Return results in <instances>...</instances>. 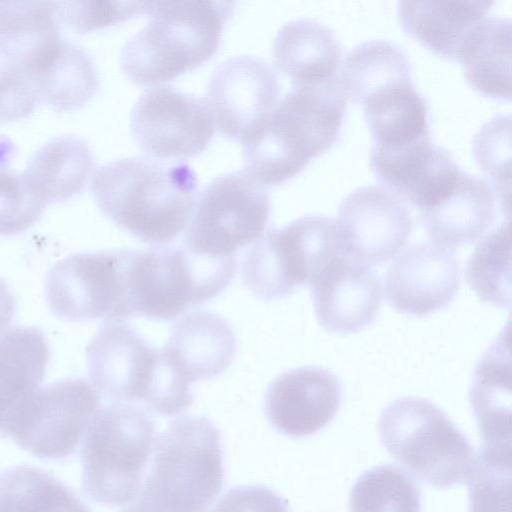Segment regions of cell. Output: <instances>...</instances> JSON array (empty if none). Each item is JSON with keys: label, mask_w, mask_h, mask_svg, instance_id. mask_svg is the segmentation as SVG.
<instances>
[{"label": "cell", "mask_w": 512, "mask_h": 512, "mask_svg": "<svg viewBox=\"0 0 512 512\" xmlns=\"http://www.w3.org/2000/svg\"><path fill=\"white\" fill-rule=\"evenodd\" d=\"M91 189L99 209L118 227L159 246L175 239L187 225L198 180L184 162L128 157L100 167Z\"/></svg>", "instance_id": "obj_1"}, {"label": "cell", "mask_w": 512, "mask_h": 512, "mask_svg": "<svg viewBox=\"0 0 512 512\" xmlns=\"http://www.w3.org/2000/svg\"><path fill=\"white\" fill-rule=\"evenodd\" d=\"M346 103L338 76L312 86L293 87L241 139L247 172L269 185L295 176L335 143Z\"/></svg>", "instance_id": "obj_2"}, {"label": "cell", "mask_w": 512, "mask_h": 512, "mask_svg": "<svg viewBox=\"0 0 512 512\" xmlns=\"http://www.w3.org/2000/svg\"><path fill=\"white\" fill-rule=\"evenodd\" d=\"M223 481L218 429L203 416L177 418L155 439L144 482L121 512H209Z\"/></svg>", "instance_id": "obj_3"}, {"label": "cell", "mask_w": 512, "mask_h": 512, "mask_svg": "<svg viewBox=\"0 0 512 512\" xmlns=\"http://www.w3.org/2000/svg\"><path fill=\"white\" fill-rule=\"evenodd\" d=\"M229 1H151L150 21L123 46L120 64L133 82L172 80L217 51L233 10Z\"/></svg>", "instance_id": "obj_4"}, {"label": "cell", "mask_w": 512, "mask_h": 512, "mask_svg": "<svg viewBox=\"0 0 512 512\" xmlns=\"http://www.w3.org/2000/svg\"><path fill=\"white\" fill-rule=\"evenodd\" d=\"M378 431L389 454L417 479L439 489L467 483L477 455L466 436L433 402L406 396L382 411Z\"/></svg>", "instance_id": "obj_5"}, {"label": "cell", "mask_w": 512, "mask_h": 512, "mask_svg": "<svg viewBox=\"0 0 512 512\" xmlns=\"http://www.w3.org/2000/svg\"><path fill=\"white\" fill-rule=\"evenodd\" d=\"M155 442L147 410L110 403L90 421L81 450L86 495L109 506H125L137 495Z\"/></svg>", "instance_id": "obj_6"}, {"label": "cell", "mask_w": 512, "mask_h": 512, "mask_svg": "<svg viewBox=\"0 0 512 512\" xmlns=\"http://www.w3.org/2000/svg\"><path fill=\"white\" fill-rule=\"evenodd\" d=\"M130 317L169 321L222 292L236 272L235 257L217 259L184 248L128 251Z\"/></svg>", "instance_id": "obj_7"}, {"label": "cell", "mask_w": 512, "mask_h": 512, "mask_svg": "<svg viewBox=\"0 0 512 512\" xmlns=\"http://www.w3.org/2000/svg\"><path fill=\"white\" fill-rule=\"evenodd\" d=\"M344 253L337 221L306 215L280 229H270L246 252L241 276L258 298L271 301L310 285L320 271Z\"/></svg>", "instance_id": "obj_8"}, {"label": "cell", "mask_w": 512, "mask_h": 512, "mask_svg": "<svg viewBox=\"0 0 512 512\" xmlns=\"http://www.w3.org/2000/svg\"><path fill=\"white\" fill-rule=\"evenodd\" d=\"M268 194L247 171L216 177L203 190L184 238L197 255L227 259L259 239L270 215Z\"/></svg>", "instance_id": "obj_9"}, {"label": "cell", "mask_w": 512, "mask_h": 512, "mask_svg": "<svg viewBox=\"0 0 512 512\" xmlns=\"http://www.w3.org/2000/svg\"><path fill=\"white\" fill-rule=\"evenodd\" d=\"M128 250L76 253L48 272L45 296L52 312L66 320L130 318L127 292Z\"/></svg>", "instance_id": "obj_10"}, {"label": "cell", "mask_w": 512, "mask_h": 512, "mask_svg": "<svg viewBox=\"0 0 512 512\" xmlns=\"http://www.w3.org/2000/svg\"><path fill=\"white\" fill-rule=\"evenodd\" d=\"M100 409V395L83 378H70L41 387L27 403L10 437L30 453L63 459L77 448Z\"/></svg>", "instance_id": "obj_11"}, {"label": "cell", "mask_w": 512, "mask_h": 512, "mask_svg": "<svg viewBox=\"0 0 512 512\" xmlns=\"http://www.w3.org/2000/svg\"><path fill=\"white\" fill-rule=\"evenodd\" d=\"M205 100L170 86L146 91L130 117L132 135L148 155L180 160L201 153L214 134Z\"/></svg>", "instance_id": "obj_12"}, {"label": "cell", "mask_w": 512, "mask_h": 512, "mask_svg": "<svg viewBox=\"0 0 512 512\" xmlns=\"http://www.w3.org/2000/svg\"><path fill=\"white\" fill-rule=\"evenodd\" d=\"M93 387L111 403L146 404L156 376L160 349L123 321L107 320L86 348Z\"/></svg>", "instance_id": "obj_13"}, {"label": "cell", "mask_w": 512, "mask_h": 512, "mask_svg": "<svg viewBox=\"0 0 512 512\" xmlns=\"http://www.w3.org/2000/svg\"><path fill=\"white\" fill-rule=\"evenodd\" d=\"M336 221L345 252L368 266L395 256L409 240L413 226L402 199L377 185L349 193L339 204Z\"/></svg>", "instance_id": "obj_14"}, {"label": "cell", "mask_w": 512, "mask_h": 512, "mask_svg": "<svg viewBox=\"0 0 512 512\" xmlns=\"http://www.w3.org/2000/svg\"><path fill=\"white\" fill-rule=\"evenodd\" d=\"M279 92L271 66L262 58L242 55L214 71L206 103L219 131L241 140L273 109Z\"/></svg>", "instance_id": "obj_15"}, {"label": "cell", "mask_w": 512, "mask_h": 512, "mask_svg": "<svg viewBox=\"0 0 512 512\" xmlns=\"http://www.w3.org/2000/svg\"><path fill=\"white\" fill-rule=\"evenodd\" d=\"M460 276V263L451 248L434 242L413 245L389 266L386 297L400 313L427 316L453 301Z\"/></svg>", "instance_id": "obj_16"}, {"label": "cell", "mask_w": 512, "mask_h": 512, "mask_svg": "<svg viewBox=\"0 0 512 512\" xmlns=\"http://www.w3.org/2000/svg\"><path fill=\"white\" fill-rule=\"evenodd\" d=\"M369 164L386 189L420 211L441 201L462 171L430 135L395 148L372 145Z\"/></svg>", "instance_id": "obj_17"}, {"label": "cell", "mask_w": 512, "mask_h": 512, "mask_svg": "<svg viewBox=\"0 0 512 512\" xmlns=\"http://www.w3.org/2000/svg\"><path fill=\"white\" fill-rule=\"evenodd\" d=\"M341 394V384L331 371L318 366L294 368L268 386L264 410L277 431L304 437L332 421L339 410Z\"/></svg>", "instance_id": "obj_18"}, {"label": "cell", "mask_w": 512, "mask_h": 512, "mask_svg": "<svg viewBox=\"0 0 512 512\" xmlns=\"http://www.w3.org/2000/svg\"><path fill=\"white\" fill-rule=\"evenodd\" d=\"M316 318L327 331L355 333L369 325L381 305V286L366 264L342 253L309 285Z\"/></svg>", "instance_id": "obj_19"}, {"label": "cell", "mask_w": 512, "mask_h": 512, "mask_svg": "<svg viewBox=\"0 0 512 512\" xmlns=\"http://www.w3.org/2000/svg\"><path fill=\"white\" fill-rule=\"evenodd\" d=\"M509 325L481 356L469 391L481 436L480 453L511 456V356Z\"/></svg>", "instance_id": "obj_20"}, {"label": "cell", "mask_w": 512, "mask_h": 512, "mask_svg": "<svg viewBox=\"0 0 512 512\" xmlns=\"http://www.w3.org/2000/svg\"><path fill=\"white\" fill-rule=\"evenodd\" d=\"M49 355L47 340L35 327L0 332V436H10L20 413L41 388Z\"/></svg>", "instance_id": "obj_21"}, {"label": "cell", "mask_w": 512, "mask_h": 512, "mask_svg": "<svg viewBox=\"0 0 512 512\" xmlns=\"http://www.w3.org/2000/svg\"><path fill=\"white\" fill-rule=\"evenodd\" d=\"M497 201L489 182L461 171L441 201L421 210V219L434 243L449 248L467 245L481 238L494 223Z\"/></svg>", "instance_id": "obj_22"}, {"label": "cell", "mask_w": 512, "mask_h": 512, "mask_svg": "<svg viewBox=\"0 0 512 512\" xmlns=\"http://www.w3.org/2000/svg\"><path fill=\"white\" fill-rule=\"evenodd\" d=\"M163 350L192 383L214 377L231 364L236 337L223 317L208 311H195L172 326Z\"/></svg>", "instance_id": "obj_23"}, {"label": "cell", "mask_w": 512, "mask_h": 512, "mask_svg": "<svg viewBox=\"0 0 512 512\" xmlns=\"http://www.w3.org/2000/svg\"><path fill=\"white\" fill-rule=\"evenodd\" d=\"M273 59L294 87L312 86L337 77L343 55L335 32L326 24L299 18L284 24L273 41Z\"/></svg>", "instance_id": "obj_24"}, {"label": "cell", "mask_w": 512, "mask_h": 512, "mask_svg": "<svg viewBox=\"0 0 512 512\" xmlns=\"http://www.w3.org/2000/svg\"><path fill=\"white\" fill-rule=\"evenodd\" d=\"M487 0L400 1L399 22L406 33L434 53L456 59L470 30L490 11Z\"/></svg>", "instance_id": "obj_25"}, {"label": "cell", "mask_w": 512, "mask_h": 512, "mask_svg": "<svg viewBox=\"0 0 512 512\" xmlns=\"http://www.w3.org/2000/svg\"><path fill=\"white\" fill-rule=\"evenodd\" d=\"M25 66L34 78L40 102L56 111L84 106L98 88V74L90 56L62 39Z\"/></svg>", "instance_id": "obj_26"}, {"label": "cell", "mask_w": 512, "mask_h": 512, "mask_svg": "<svg viewBox=\"0 0 512 512\" xmlns=\"http://www.w3.org/2000/svg\"><path fill=\"white\" fill-rule=\"evenodd\" d=\"M456 60L472 88L493 98L510 99L511 20L483 18L464 38Z\"/></svg>", "instance_id": "obj_27"}, {"label": "cell", "mask_w": 512, "mask_h": 512, "mask_svg": "<svg viewBox=\"0 0 512 512\" xmlns=\"http://www.w3.org/2000/svg\"><path fill=\"white\" fill-rule=\"evenodd\" d=\"M362 104L374 146L395 148L430 135L428 105L412 81L378 89Z\"/></svg>", "instance_id": "obj_28"}, {"label": "cell", "mask_w": 512, "mask_h": 512, "mask_svg": "<svg viewBox=\"0 0 512 512\" xmlns=\"http://www.w3.org/2000/svg\"><path fill=\"white\" fill-rule=\"evenodd\" d=\"M93 169L94 157L88 143L68 135L53 138L39 147L29 159L24 174L49 203L80 193Z\"/></svg>", "instance_id": "obj_29"}, {"label": "cell", "mask_w": 512, "mask_h": 512, "mask_svg": "<svg viewBox=\"0 0 512 512\" xmlns=\"http://www.w3.org/2000/svg\"><path fill=\"white\" fill-rule=\"evenodd\" d=\"M60 38L54 1H0V59L28 65Z\"/></svg>", "instance_id": "obj_30"}, {"label": "cell", "mask_w": 512, "mask_h": 512, "mask_svg": "<svg viewBox=\"0 0 512 512\" xmlns=\"http://www.w3.org/2000/svg\"><path fill=\"white\" fill-rule=\"evenodd\" d=\"M338 80L346 99L362 103L378 89L393 83L412 81L406 53L388 40H369L346 55Z\"/></svg>", "instance_id": "obj_31"}, {"label": "cell", "mask_w": 512, "mask_h": 512, "mask_svg": "<svg viewBox=\"0 0 512 512\" xmlns=\"http://www.w3.org/2000/svg\"><path fill=\"white\" fill-rule=\"evenodd\" d=\"M0 512H91L47 471L17 466L0 476Z\"/></svg>", "instance_id": "obj_32"}, {"label": "cell", "mask_w": 512, "mask_h": 512, "mask_svg": "<svg viewBox=\"0 0 512 512\" xmlns=\"http://www.w3.org/2000/svg\"><path fill=\"white\" fill-rule=\"evenodd\" d=\"M466 280L483 302L501 308L511 303V237L507 219L475 247L466 267Z\"/></svg>", "instance_id": "obj_33"}, {"label": "cell", "mask_w": 512, "mask_h": 512, "mask_svg": "<svg viewBox=\"0 0 512 512\" xmlns=\"http://www.w3.org/2000/svg\"><path fill=\"white\" fill-rule=\"evenodd\" d=\"M421 492L402 468L383 464L361 474L351 488L349 512H420Z\"/></svg>", "instance_id": "obj_34"}, {"label": "cell", "mask_w": 512, "mask_h": 512, "mask_svg": "<svg viewBox=\"0 0 512 512\" xmlns=\"http://www.w3.org/2000/svg\"><path fill=\"white\" fill-rule=\"evenodd\" d=\"M14 145L0 138V236L19 234L42 215L47 201L32 186L26 175L7 168Z\"/></svg>", "instance_id": "obj_35"}, {"label": "cell", "mask_w": 512, "mask_h": 512, "mask_svg": "<svg viewBox=\"0 0 512 512\" xmlns=\"http://www.w3.org/2000/svg\"><path fill=\"white\" fill-rule=\"evenodd\" d=\"M474 157L487 176L503 211L510 212L511 117L497 115L473 137Z\"/></svg>", "instance_id": "obj_36"}, {"label": "cell", "mask_w": 512, "mask_h": 512, "mask_svg": "<svg viewBox=\"0 0 512 512\" xmlns=\"http://www.w3.org/2000/svg\"><path fill=\"white\" fill-rule=\"evenodd\" d=\"M510 459L478 455L469 487V512H511Z\"/></svg>", "instance_id": "obj_37"}, {"label": "cell", "mask_w": 512, "mask_h": 512, "mask_svg": "<svg viewBox=\"0 0 512 512\" xmlns=\"http://www.w3.org/2000/svg\"><path fill=\"white\" fill-rule=\"evenodd\" d=\"M59 22L85 33L149 14L151 1H54Z\"/></svg>", "instance_id": "obj_38"}, {"label": "cell", "mask_w": 512, "mask_h": 512, "mask_svg": "<svg viewBox=\"0 0 512 512\" xmlns=\"http://www.w3.org/2000/svg\"><path fill=\"white\" fill-rule=\"evenodd\" d=\"M40 102L34 78L23 64L0 65V121H14L31 114Z\"/></svg>", "instance_id": "obj_39"}, {"label": "cell", "mask_w": 512, "mask_h": 512, "mask_svg": "<svg viewBox=\"0 0 512 512\" xmlns=\"http://www.w3.org/2000/svg\"><path fill=\"white\" fill-rule=\"evenodd\" d=\"M212 512H290L286 501L259 485L234 487L215 504Z\"/></svg>", "instance_id": "obj_40"}, {"label": "cell", "mask_w": 512, "mask_h": 512, "mask_svg": "<svg viewBox=\"0 0 512 512\" xmlns=\"http://www.w3.org/2000/svg\"><path fill=\"white\" fill-rule=\"evenodd\" d=\"M15 299L6 284L0 279V332L7 326L15 314Z\"/></svg>", "instance_id": "obj_41"}]
</instances>
